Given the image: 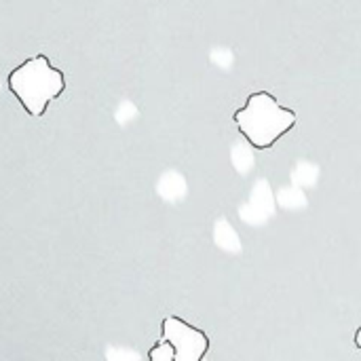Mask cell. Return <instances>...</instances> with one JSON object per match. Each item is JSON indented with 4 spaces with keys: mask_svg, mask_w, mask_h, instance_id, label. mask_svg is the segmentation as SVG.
<instances>
[{
    "mask_svg": "<svg viewBox=\"0 0 361 361\" xmlns=\"http://www.w3.org/2000/svg\"><path fill=\"white\" fill-rule=\"evenodd\" d=\"M8 89L30 116H42L51 99L66 89L63 72L53 68L44 55H36L19 63L8 74Z\"/></svg>",
    "mask_w": 361,
    "mask_h": 361,
    "instance_id": "obj_2",
    "label": "cell"
},
{
    "mask_svg": "<svg viewBox=\"0 0 361 361\" xmlns=\"http://www.w3.org/2000/svg\"><path fill=\"white\" fill-rule=\"evenodd\" d=\"M148 357L152 361H173V347H171L167 341L161 338V341L150 349Z\"/></svg>",
    "mask_w": 361,
    "mask_h": 361,
    "instance_id": "obj_4",
    "label": "cell"
},
{
    "mask_svg": "<svg viewBox=\"0 0 361 361\" xmlns=\"http://www.w3.org/2000/svg\"><path fill=\"white\" fill-rule=\"evenodd\" d=\"M235 125L254 148L267 150L294 129L296 112L283 108L269 91H256L235 112Z\"/></svg>",
    "mask_w": 361,
    "mask_h": 361,
    "instance_id": "obj_1",
    "label": "cell"
},
{
    "mask_svg": "<svg viewBox=\"0 0 361 361\" xmlns=\"http://www.w3.org/2000/svg\"><path fill=\"white\" fill-rule=\"evenodd\" d=\"M161 338L173 347V361H201L209 351L207 334L180 317L163 319Z\"/></svg>",
    "mask_w": 361,
    "mask_h": 361,
    "instance_id": "obj_3",
    "label": "cell"
}]
</instances>
